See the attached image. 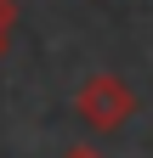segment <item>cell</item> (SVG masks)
Wrapping results in <instances>:
<instances>
[{
    "label": "cell",
    "instance_id": "3957f363",
    "mask_svg": "<svg viewBox=\"0 0 153 158\" xmlns=\"http://www.w3.org/2000/svg\"><path fill=\"white\" fill-rule=\"evenodd\" d=\"M63 158H102V152H97V147H68Z\"/></svg>",
    "mask_w": 153,
    "mask_h": 158
},
{
    "label": "cell",
    "instance_id": "6da1fadb",
    "mask_svg": "<svg viewBox=\"0 0 153 158\" xmlns=\"http://www.w3.org/2000/svg\"><path fill=\"white\" fill-rule=\"evenodd\" d=\"M74 113H80L91 130H119V124H130V113H136V90H130L119 73H91L85 85L74 90Z\"/></svg>",
    "mask_w": 153,
    "mask_h": 158
},
{
    "label": "cell",
    "instance_id": "277c9868",
    "mask_svg": "<svg viewBox=\"0 0 153 158\" xmlns=\"http://www.w3.org/2000/svg\"><path fill=\"white\" fill-rule=\"evenodd\" d=\"M0 56H6V34H0Z\"/></svg>",
    "mask_w": 153,
    "mask_h": 158
},
{
    "label": "cell",
    "instance_id": "7a4b0ae2",
    "mask_svg": "<svg viewBox=\"0 0 153 158\" xmlns=\"http://www.w3.org/2000/svg\"><path fill=\"white\" fill-rule=\"evenodd\" d=\"M11 23H17V0H0V34H11Z\"/></svg>",
    "mask_w": 153,
    "mask_h": 158
}]
</instances>
